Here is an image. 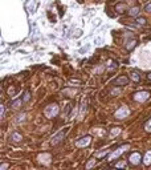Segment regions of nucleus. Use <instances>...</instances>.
<instances>
[{"mask_svg": "<svg viewBox=\"0 0 151 170\" xmlns=\"http://www.w3.org/2000/svg\"><path fill=\"white\" fill-rule=\"evenodd\" d=\"M141 12V8L139 7H133L128 9V16H131V17H137Z\"/></svg>", "mask_w": 151, "mask_h": 170, "instance_id": "nucleus-10", "label": "nucleus"}, {"mask_svg": "<svg viewBox=\"0 0 151 170\" xmlns=\"http://www.w3.org/2000/svg\"><path fill=\"white\" fill-rule=\"evenodd\" d=\"M24 117H25V114H20V116H17V120H16V122H21L24 120Z\"/></svg>", "mask_w": 151, "mask_h": 170, "instance_id": "nucleus-29", "label": "nucleus"}, {"mask_svg": "<svg viewBox=\"0 0 151 170\" xmlns=\"http://www.w3.org/2000/svg\"><path fill=\"white\" fill-rule=\"evenodd\" d=\"M115 11L119 12V13H123V12L126 11V4H125V3H119V4H117V6H115Z\"/></svg>", "mask_w": 151, "mask_h": 170, "instance_id": "nucleus-12", "label": "nucleus"}, {"mask_svg": "<svg viewBox=\"0 0 151 170\" xmlns=\"http://www.w3.org/2000/svg\"><path fill=\"white\" fill-rule=\"evenodd\" d=\"M121 133V128H114V129H111L110 130V137L111 138H114L117 134H119Z\"/></svg>", "mask_w": 151, "mask_h": 170, "instance_id": "nucleus-13", "label": "nucleus"}, {"mask_svg": "<svg viewBox=\"0 0 151 170\" xmlns=\"http://www.w3.org/2000/svg\"><path fill=\"white\" fill-rule=\"evenodd\" d=\"M147 78H148V80H150V81H151V72H150V73H148V75H147Z\"/></svg>", "mask_w": 151, "mask_h": 170, "instance_id": "nucleus-34", "label": "nucleus"}, {"mask_svg": "<svg viewBox=\"0 0 151 170\" xmlns=\"http://www.w3.org/2000/svg\"><path fill=\"white\" fill-rule=\"evenodd\" d=\"M107 67H109V69H117V62L114 60H109V62H107Z\"/></svg>", "mask_w": 151, "mask_h": 170, "instance_id": "nucleus-17", "label": "nucleus"}, {"mask_svg": "<svg viewBox=\"0 0 151 170\" xmlns=\"http://www.w3.org/2000/svg\"><path fill=\"white\" fill-rule=\"evenodd\" d=\"M94 44H96V45H102V44H103V37H101V36L96 37V39H94Z\"/></svg>", "mask_w": 151, "mask_h": 170, "instance_id": "nucleus-18", "label": "nucleus"}, {"mask_svg": "<svg viewBox=\"0 0 151 170\" xmlns=\"http://www.w3.org/2000/svg\"><path fill=\"white\" fill-rule=\"evenodd\" d=\"M141 160H142V156H141V153H138V152L131 153L130 157H128V161H130L131 165H139V163H141Z\"/></svg>", "mask_w": 151, "mask_h": 170, "instance_id": "nucleus-7", "label": "nucleus"}, {"mask_svg": "<svg viewBox=\"0 0 151 170\" xmlns=\"http://www.w3.org/2000/svg\"><path fill=\"white\" fill-rule=\"evenodd\" d=\"M0 116H4V105H0Z\"/></svg>", "mask_w": 151, "mask_h": 170, "instance_id": "nucleus-31", "label": "nucleus"}, {"mask_svg": "<svg viewBox=\"0 0 151 170\" xmlns=\"http://www.w3.org/2000/svg\"><path fill=\"white\" fill-rule=\"evenodd\" d=\"M20 104H21V100H16V101H13V102L11 104V106H12V108H19Z\"/></svg>", "mask_w": 151, "mask_h": 170, "instance_id": "nucleus-23", "label": "nucleus"}, {"mask_svg": "<svg viewBox=\"0 0 151 170\" xmlns=\"http://www.w3.org/2000/svg\"><path fill=\"white\" fill-rule=\"evenodd\" d=\"M66 133H68V128H65V129H62V130H60L58 133H56L53 137H52V140H51V144L54 146V145H58L64 138H65V136H66Z\"/></svg>", "mask_w": 151, "mask_h": 170, "instance_id": "nucleus-3", "label": "nucleus"}, {"mask_svg": "<svg viewBox=\"0 0 151 170\" xmlns=\"http://www.w3.org/2000/svg\"><path fill=\"white\" fill-rule=\"evenodd\" d=\"M16 92H17V89H16V88H15V87H12V88H11V89H9V91H8V93H9V94H11V96H13V94H15V93H16Z\"/></svg>", "mask_w": 151, "mask_h": 170, "instance_id": "nucleus-28", "label": "nucleus"}, {"mask_svg": "<svg viewBox=\"0 0 151 170\" xmlns=\"http://www.w3.org/2000/svg\"><path fill=\"white\" fill-rule=\"evenodd\" d=\"M7 167H8L7 163H2V170H4V169H7Z\"/></svg>", "mask_w": 151, "mask_h": 170, "instance_id": "nucleus-33", "label": "nucleus"}, {"mask_svg": "<svg viewBox=\"0 0 151 170\" xmlns=\"http://www.w3.org/2000/svg\"><path fill=\"white\" fill-rule=\"evenodd\" d=\"M11 138H12V141H16V142H20L21 141V134H19V133H12V136H11Z\"/></svg>", "mask_w": 151, "mask_h": 170, "instance_id": "nucleus-14", "label": "nucleus"}, {"mask_svg": "<svg viewBox=\"0 0 151 170\" xmlns=\"http://www.w3.org/2000/svg\"><path fill=\"white\" fill-rule=\"evenodd\" d=\"M131 98L134 101H138V102H144L150 98V92L148 91H141V92H137L131 96Z\"/></svg>", "mask_w": 151, "mask_h": 170, "instance_id": "nucleus-2", "label": "nucleus"}, {"mask_svg": "<svg viewBox=\"0 0 151 170\" xmlns=\"http://www.w3.org/2000/svg\"><path fill=\"white\" fill-rule=\"evenodd\" d=\"M115 87H123V85H127L128 84V78L126 77V76H119V77H117L115 80H114V82H113Z\"/></svg>", "mask_w": 151, "mask_h": 170, "instance_id": "nucleus-8", "label": "nucleus"}, {"mask_svg": "<svg viewBox=\"0 0 151 170\" xmlns=\"http://www.w3.org/2000/svg\"><path fill=\"white\" fill-rule=\"evenodd\" d=\"M101 23H102V20H101V19H94V21H93V25H94V27H98Z\"/></svg>", "mask_w": 151, "mask_h": 170, "instance_id": "nucleus-26", "label": "nucleus"}, {"mask_svg": "<svg viewBox=\"0 0 151 170\" xmlns=\"http://www.w3.org/2000/svg\"><path fill=\"white\" fill-rule=\"evenodd\" d=\"M135 45H137V40H134V39H131V40H127L126 42H125V48L130 52V51H133L134 48H135Z\"/></svg>", "mask_w": 151, "mask_h": 170, "instance_id": "nucleus-9", "label": "nucleus"}, {"mask_svg": "<svg viewBox=\"0 0 151 170\" xmlns=\"http://www.w3.org/2000/svg\"><path fill=\"white\" fill-rule=\"evenodd\" d=\"M114 166H115V167H123V169H125V167H126V162H125V161H119V162H117Z\"/></svg>", "mask_w": 151, "mask_h": 170, "instance_id": "nucleus-24", "label": "nucleus"}, {"mask_svg": "<svg viewBox=\"0 0 151 170\" xmlns=\"http://www.w3.org/2000/svg\"><path fill=\"white\" fill-rule=\"evenodd\" d=\"M88 49H89V45H85V47H82V48L78 51V53H85V52L88 51Z\"/></svg>", "mask_w": 151, "mask_h": 170, "instance_id": "nucleus-27", "label": "nucleus"}, {"mask_svg": "<svg viewBox=\"0 0 151 170\" xmlns=\"http://www.w3.org/2000/svg\"><path fill=\"white\" fill-rule=\"evenodd\" d=\"M38 6H40V3H38V2H35V3H33V4L29 7V11H31V13H35V12L37 11Z\"/></svg>", "mask_w": 151, "mask_h": 170, "instance_id": "nucleus-15", "label": "nucleus"}, {"mask_svg": "<svg viewBox=\"0 0 151 170\" xmlns=\"http://www.w3.org/2000/svg\"><path fill=\"white\" fill-rule=\"evenodd\" d=\"M127 149H128V145L126 144V145H122V146H119V147H117L115 149V150L113 152V153H110L109 154V157H107V160H109V161H113V160H117L122 153H125L126 150H127Z\"/></svg>", "mask_w": 151, "mask_h": 170, "instance_id": "nucleus-4", "label": "nucleus"}, {"mask_svg": "<svg viewBox=\"0 0 151 170\" xmlns=\"http://www.w3.org/2000/svg\"><path fill=\"white\" fill-rule=\"evenodd\" d=\"M58 112H60V108H58L57 104H51V105H48L47 108L44 109V114H45V117H48V118L56 117V116L58 114Z\"/></svg>", "mask_w": 151, "mask_h": 170, "instance_id": "nucleus-1", "label": "nucleus"}, {"mask_svg": "<svg viewBox=\"0 0 151 170\" xmlns=\"http://www.w3.org/2000/svg\"><path fill=\"white\" fill-rule=\"evenodd\" d=\"M94 165H96V160H92V161H89L88 163H86L85 167H86V169H89V167H93Z\"/></svg>", "mask_w": 151, "mask_h": 170, "instance_id": "nucleus-25", "label": "nucleus"}, {"mask_svg": "<svg viewBox=\"0 0 151 170\" xmlns=\"http://www.w3.org/2000/svg\"><path fill=\"white\" fill-rule=\"evenodd\" d=\"M135 21H137L138 25H144V24H146V19H144V17H137Z\"/></svg>", "mask_w": 151, "mask_h": 170, "instance_id": "nucleus-21", "label": "nucleus"}, {"mask_svg": "<svg viewBox=\"0 0 151 170\" xmlns=\"http://www.w3.org/2000/svg\"><path fill=\"white\" fill-rule=\"evenodd\" d=\"M119 93V89H114V91H111V96L113 94H118Z\"/></svg>", "mask_w": 151, "mask_h": 170, "instance_id": "nucleus-32", "label": "nucleus"}, {"mask_svg": "<svg viewBox=\"0 0 151 170\" xmlns=\"http://www.w3.org/2000/svg\"><path fill=\"white\" fill-rule=\"evenodd\" d=\"M90 142H92V136H83V137H81L80 140L76 141V146L85 147V146H88Z\"/></svg>", "mask_w": 151, "mask_h": 170, "instance_id": "nucleus-5", "label": "nucleus"}, {"mask_svg": "<svg viewBox=\"0 0 151 170\" xmlns=\"http://www.w3.org/2000/svg\"><path fill=\"white\" fill-rule=\"evenodd\" d=\"M128 113H130V110H128V108H126V106H122V108H119L117 112H115V118H119V120H122V118H126L127 116H128Z\"/></svg>", "mask_w": 151, "mask_h": 170, "instance_id": "nucleus-6", "label": "nucleus"}, {"mask_svg": "<svg viewBox=\"0 0 151 170\" xmlns=\"http://www.w3.org/2000/svg\"><path fill=\"white\" fill-rule=\"evenodd\" d=\"M144 11L146 12H151V3H148V4L144 6Z\"/></svg>", "mask_w": 151, "mask_h": 170, "instance_id": "nucleus-30", "label": "nucleus"}, {"mask_svg": "<svg viewBox=\"0 0 151 170\" xmlns=\"http://www.w3.org/2000/svg\"><path fill=\"white\" fill-rule=\"evenodd\" d=\"M144 130H146V132H148V133H151V118H150V120L144 124Z\"/></svg>", "mask_w": 151, "mask_h": 170, "instance_id": "nucleus-20", "label": "nucleus"}, {"mask_svg": "<svg viewBox=\"0 0 151 170\" xmlns=\"http://www.w3.org/2000/svg\"><path fill=\"white\" fill-rule=\"evenodd\" d=\"M31 100V92L29 91H27V92H24V97H23V101L24 102H28Z\"/></svg>", "mask_w": 151, "mask_h": 170, "instance_id": "nucleus-19", "label": "nucleus"}, {"mask_svg": "<svg viewBox=\"0 0 151 170\" xmlns=\"http://www.w3.org/2000/svg\"><path fill=\"white\" fill-rule=\"evenodd\" d=\"M143 163H144V165H150V163H151V150H147V152H146L144 158H143Z\"/></svg>", "mask_w": 151, "mask_h": 170, "instance_id": "nucleus-11", "label": "nucleus"}, {"mask_svg": "<svg viewBox=\"0 0 151 170\" xmlns=\"http://www.w3.org/2000/svg\"><path fill=\"white\" fill-rule=\"evenodd\" d=\"M130 75H131V80H133L134 82H139V81H141V77H139V75H138L137 72H131Z\"/></svg>", "mask_w": 151, "mask_h": 170, "instance_id": "nucleus-16", "label": "nucleus"}, {"mask_svg": "<svg viewBox=\"0 0 151 170\" xmlns=\"http://www.w3.org/2000/svg\"><path fill=\"white\" fill-rule=\"evenodd\" d=\"M80 36H82V29L81 28H78V29H76L74 31V33H73V37H80Z\"/></svg>", "mask_w": 151, "mask_h": 170, "instance_id": "nucleus-22", "label": "nucleus"}]
</instances>
